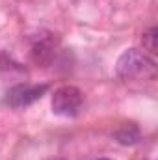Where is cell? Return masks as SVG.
Segmentation results:
<instances>
[{
  "instance_id": "2",
  "label": "cell",
  "mask_w": 158,
  "mask_h": 160,
  "mask_svg": "<svg viewBox=\"0 0 158 160\" xmlns=\"http://www.w3.org/2000/svg\"><path fill=\"white\" fill-rule=\"evenodd\" d=\"M84 95L77 86H62L52 95V110L63 118H75L82 108Z\"/></svg>"
},
{
  "instance_id": "5",
  "label": "cell",
  "mask_w": 158,
  "mask_h": 160,
  "mask_svg": "<svg viewBox=\"0 0 158 160\" xmlns=\"http://www.w3.org/2000/svg\"><path fill=\"white\" fill-rule=\"evenodd\" d=\"M116 138L123 145H134L140 142V128L136 125H125L119 130H116Z\"/></svg>"
},
{
  "instance_id": "6",
  "label": "cell",
  "mask_w": 158,
  "mask_h": 160,
  "mask_svg": "<svg viewBox=\"0 0 158 160\" xmlns=\"http://www.w3.org/2000/svg\"><path fill=\"white\" fill-rule=\"evenodd\" d=\"M158 30L155 28V26H151L147 32H143V38H141V41H143V48L145 50H149L151 54H155L156 52V36Z\"/></svg>"
},
{
  "instance_id": "1",
  "label": "cell",
  "mask_w": 158,
  "mask_h": 160,
  "mask_svg": "<svg viewBox=\"0 0 158 160\" xmlns=\"http://www.w3.org/2000/svg\"><path fill=\"white\" fill-rule=\"evenodd\" d=\"M116 71H117V77L123 80H132L138 77L145 78V77H155L156 65L145 52L138 48H130L121 54Z\"/></svg>"
},
{
  "instance_id": "4",
  "label": "cell",
  "mask_w": 158,
  "mask_h": 160,
  "mask_svg": "<svg viewBox=\"0 0 158 160\" xmlns=\"http://www.w3.org/2000/svg\"><path fill=\"white\" fill-rule=\"evenodd\" d=\"M56 52V41L52 38V34H37V38L32 43V58L36 63H48L54 58Z\"/></svg>"
},
{
  "instance_id": "3",
  "label": "cell",
  "mask_w": 158,
  "mask_h": 160,
  "mask_svg": "<svg viewBox=\"0 0 158 160\" xmlns=\"http://www.w3.org/2000/svg\"><path fill=\"white\" fill-rule=\"evenodd\" d=\"M47 89H48L47 84H17L9 88V91L6 93V102L11 108H24L39 101Z\"/></svg>"
},
{
  "instance_id": "7",
  "label": "cell",
  "mask_w": 158,
  "mask_h": 160,
  "mask_svg": "<svg viewBox=\"0 0 158 160\" xmlns=\"http://www.w3.org/2000/svg\"><path fill=\"white\" fill-rule=\"evenodd\" d=\"M99 160H110V158H99Z\"/></svg>"
}]
</instances>
